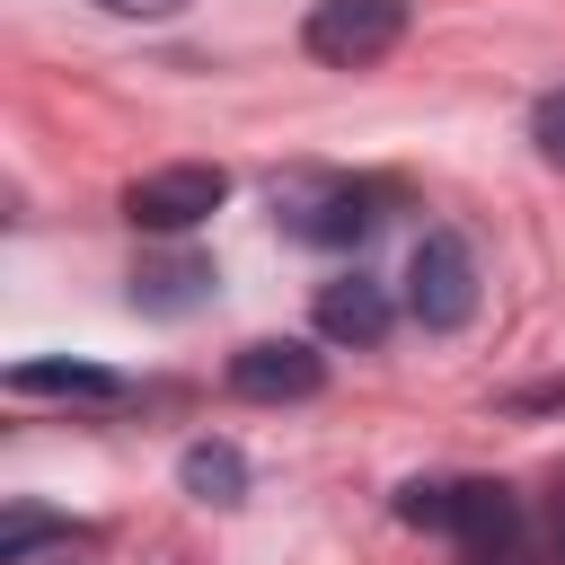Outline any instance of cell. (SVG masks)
Here are the masks:
<instances>
[{
  "label": "cell",
  "instance_id": "9c48e42d",
  "mask_svg": "<svg viewBox=\"0 0 565 565\" xmlns=\"http://www.w3.org/2000/svg\"><path fill=\"white\" fill-rule=\"evenodd\" d=\"M9 388L18 397H97V406L124 397V380L106 362H9Z\"/></svg>",
  "mask_w": 565,
  "mask_h": 565
},
{
  "label": "cell",
  "instance_id": "4fadbf2b",
  "mask_svg": "<svg viewBox=\"0 0 565 565\" xmlns=\"http://www.w3.org/2000/svg\"><path fill=\"white\" fill-rule=\"evenodd\" d=\"M97 9H115V18H168V9H185V0H97Z\"/></svg>",
  "mask_w": 565,
  "mask_h": 565
},
{
  "label": "cell",
  "instance_id": "ba28073f",
  "mask_svg": "<svg viewBox=\"0 0 565 565\" xmlns=\"http://www.w3.org/2000/svg\"><path fill=\"white\" fill-rule=\"evenodd\" d=\"M212 291V265L203 256H150L141 274H132V309H150V318H177V309H194Z\"/></svg>",
  "mask_w": 565,
  "mask_h": 565
},
{
  "label": "cell",
  "instance_id": "8fae6325",
  "mask_svg": "<svg viewBox=\"0 0 565 565\" xmlns=\"http://www.w3.org/2000/svg\"><path fill=\"white\" fill-rule=\"evenodd\" d=\"M530 141H539V159L565 168V88H547V97L530 106Z\"/></svg>",
  "mask_w": 565,
  "mask_h": 565
},
{
  "label": "cell",
  "instance_id": "5bb4252c",
  "mask_svg": "<svg viewBox=\"0 0 565 565\" xmlns=\"http://www.w3.org/2000/svg\"><path fill=\"white\" fill-rule=\"evenodd\" d=\"M547 547H556V565H565V494H556V512H547Z\"/></svg>",
  "mask_w": 565,
  "mask_h": 565
},
{
  "label": "cell",
  "instance_id": "8992f818",
  "mask_svg": "<svg viewBox=\"0 0 565 565\" xmlns=\"http://www.w3.org/2000/svg\"><path fill=\"white\" fill-rule=\"evenodd\" d=\"M327 362L300 344V335H265V344H238L230 353V388L256 397V406H282V397H318Z\"/></svg>",
  "mask_w": 565,
  "mask_h": 565
},
{
  "label": "cell",
  "instance_id": "277c9868",
  "mask_svg": "<svg viewBox=\"0 0 565 565\" xmlns=\"http://www.w3.org/2000/svg\"><path fill=\"white\" fill-rule=\"evenodd\" d=\"M397 35H406V0H318L300 26L309 62L327 71H371L380 53H397Z\"/></svg>",
  "mask_w": 565,
  "mask_h": 565
},
{
  "label": "cell",
  "instance_id": "5b68a950",
  "mask_svg": "<svg viewBox=\"0 0 565 565\" xmlns=\"http://www.w3.org/2000/svg\"><path fill=\"white\" fill-rule=\"evenodd\" d=\"M221 203H230V177H221L212 159H177V168H150V177L124 185V221H132V230H159V238L212 221Z\"/></svg>",
  "mask_w": 565,
  "mask_h": 565
},
{
  "label": "cell",
  "instance_id": "30bf717a",
  "mask_svg": "<svg viewBox=\"0 0 565 565\" xmlns=\"http://www.w3.org/2000/svg\"><path fill=\"white\" fill-rule=\"evenodd\" d=\"M177 486H185L194 503H238V494H247V459H238L230 441H194V450L177 459Z\"/></svg>",
  "mask_w": 565,
  "mask_h": 565
},
{
  "label": "cell",
  "instance_id": "7c38bea8",
  "mask_svg": "<svg viewBox=\"0 0 565 565\" xmlns=\"http://www.w3.org/2000/svg\"><path fill=\"white\" fill-rule=\"evenodd\" d=\"M44 539H71V530H62V521H44V512H18V521L0 530V565H18V556H26V547H44Z\"/></svg>",
  "mask_w": 565,
  "mask_h": 565
},
{
  "label": "cell",
  "instance_id": "3957f363",
  "mask_svg": "<svg viewBox=\"0 0 565 565\" xmlns=\"http://www.w3.org/2000/svg\"><path fill=\"white\" fill-rule=\"evenodd\" d=\"M406 309H415L424 335H450V327L477 318V256H468L459 230H424L415 238V256H406Z\"/></svg>",
  "mask_w": 565,
  "mask_h": 565
},
{
  "label": "cell",
  "instance_id": "6da1fadb",
  "mask_svg": "<svg viewBox=\"0 0 565 565\" xmlns=\"http://www.w3.org/2000/svg\"><path fill=\"white\" fill-rule=\"evenodd\" d=\"M397 521L459 539L468 565H503L512 539H521V503H512L494 477H433V486L415 477V486H397Z\"/></svg>",
  "mask_w": 565,
  "mask_h": 565
},
{
  "label": "cell",
  "instance_id": "52a82bcc",
  "mask_svg": "<svg viewBox=\"0 0 565 565\" xmlns=\"http://www.w3.org/2000/svg\"><path fill=\"white\" fill-rule=\"evenodd\" d=\"M388 318H397V309H388V291H380L371 274H335V282L318 291V335H327V344H362V353H371V344L388 335Z\"/></svg>",
  "mask_w": 565,
  "mask_h": 565
},
{
  "label": "cell",
  "instance_id": "7a4b0ae2",
  "mask_svg": "<svg viewBox=\"0 0 565 565\" xmlns=\"http://www.w3.org/2000/svg\"><path fill=\"white\" fill-rule=\"evenodd\" d=\"M388 203H397V185H380V177H318V185H300V194H274V212H282V238H300V247H362L380 221H388Z\"/></svg>",
  "mask_w": 565,
  "mask_h": 565
}]
</instances>
